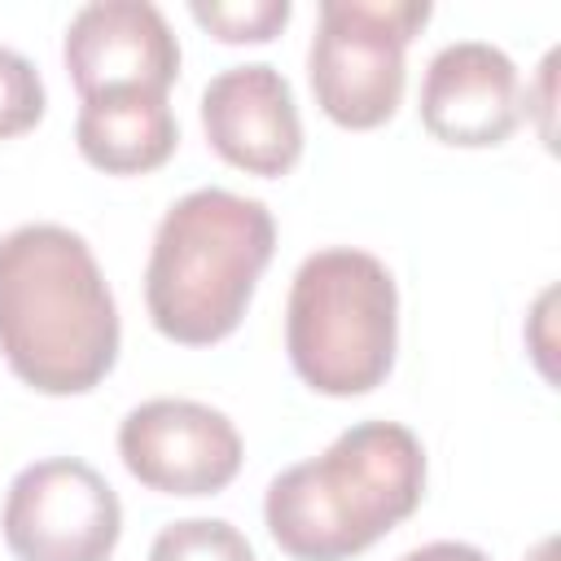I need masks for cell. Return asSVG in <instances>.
<instances>
[{
    "instance_id": "obj_1",
    "label": "cell",
    "mask_w": 561,
    "mask_h": 561,
    "mask_svg": "<svg viewBox=\"0 0 561 561\" xmlns=\"http://www.w3.org/2000/svg\"><path fill=\"white\" fill-rule=\"evenodd\" d=\"M0 351L39 394H83L118 359V307L88 250L61 224L0 237Z\"/></svg>"
},
{
    "instance_id": "obj_2",
    "label": "cell",
    "mask_w": 561,
    "mask_h": 561,
    "mask_svg": "<svg viewBox=\"0 0 561 561\" xmlns=\"http://www.w3.org/2000/svg\"><path fill=\"white\" fill-rule=\"evenodd\" d=\"M425 447L399 421H359L272 478L263 517L294 561H346L416 513Z\"/></svg>"
},
{
    "instance_id": "obj_3",
    "label": "cell",
    "mask_w": 561,
    "mask_h": 561,
    "mask_svg": "<svg viewBox=\"0 0 561 561\" xmlns=\"http://www.w3.org/2000/svg\"><path fill=\"white\" fill-rule=\"evenodd\" d=\"M276 250L272 210L259 197L228 188L184 193L158 224L145 302L162 337L180 346H210L228 337Z\"/></svg>"
},
{
    "instance_id": "obj_4",
    "label": "cell",
    "mask_w": 561,
    "mask_h": 561,
    "mask_svg": "<svg viewBox=\"0 0 561 561\" xmlns=\"http://www.w3.org/2000/svg\"><path fill=\"white\" fill-rule=\"evenodd\" d=\"M399 346V289L368 250L333 245L302 259L285 307V351L294 373L333 399L368 394L386 381Z\"/></svg>"
},
{
    "instance_id": "obj_5",
    "label": "cell",
    "mask_w": 561,
    "mask_h": 561,
    "mask_svg": "<svg viewBox=\"0 0 561 561\" xmlns=\"http://www.w3.org/2000/svg\"><path fill=\"white\" fill-rule=\"evenodd\" d=\"M430 13L425 0H320V26L307 48L316 105L337 127H381L403 101V53Z\"/></svg>"
},
{
    "instance_id": "obj_6",
    "label": "cell",
    "mask_w": 561,
    "mask_h": 561,
    "mask_svg": "<svg viewBox=\"0 0 561 561\" xmlns=\"http://www.w3.org/2000/svg\"><path fill=\"white\" fill-rule=\"evenodd\" d=\"M0 526L18 561H110L123 504L92 465L48 456L9 482Z\"/></svg>"
},
{
    "instance_id": "obj_7",
    "label": "cell",
    "mask_w": 561,
    "mask_h": 561,
    "mask_svg": "<svg viewBox=\"0 0 561 561\" xmlns=\"http://www.w3.org/2000/svg\"><path fill=\"white\" fill-rule=\"evenodd\" d=\"M127 473L162 495H215L241 469L237 425L197 399H149L118 425Z\"/></svg>"
},
{
    "instance_id": "obj_8",
    "label": "cell",
    "mask_w": 561,
    "mask_h": 561,
    "mask_svg": "<svg viewBox=\"0 0 561 561\" xmlns=\"http://www.w3.org/2000/svg\"><path fill=\"white\" fill-rule=\"evenodd\" d=\"M79 96L162 92L180 75V44L149 0H92L83 4L61 44Z\"/></svg>"
},
{
    "instance_id": "obj_9",
    "label": "cell",
    "mask_w": 561,
    "mask_h": 561,
    "mask_svg": "<svg viewBox=\"0 0 561 561\" xmlns=\"http://www.w3.org/2000/svg\"><path fill=\"white\" fill-rule=\"evenodd\" d=\"M202 127L210 149L250 175H285L302 158V118L289 79L267 61L219 70L202 88Z\"/></svg>"
},
{
    "instance_id": "obj_10",
    "label": "cell",
    "mask_w": 561,
    "mask_h": 561,
    "mask_svg": "<svg viewBox=\"0 0 561 561\" xmlns=\"http://www.w3.org/2000/svg\"><path fill=\"white\" fill-rule=\"evenodd\" d=\"M421 123L443 145H504L522 123V79L513 57L482 39L438 48L421 83Z\"/></svg>"
},
{
    "instance_id": "obj_11",
    "label": "cell",
    "mask_w": 561,
    "mask_h": 561,
    "mask_svg": "<svg viewBox=\"0 0 561 561\" xmlns=\"http://www.w3.org/2000/svg\"><path fill=\"white\" fill-rule=\"evenodd\" d=\"M75 140L96 171L140 175L175 153L180 127L162 92H110L79 105Z\"/></svg>"
},
{
    "instance_id": "obj_12",
    "label": "cell",
    "mask_w": 561,
    "mask_h": 561,
    "mask_svg": "<svg viewBox=\"0 0 561 561\" xmlns=\"http://www.w3.org/2000/svg\"><path fill=\"white\" fill-rule=\"evenodd\" d=\"M149 561H259L250 539L224 517H184L158 530Z\"/></svg>"
},
{
    "instance_id": "obj_13",
    "label": "cell",
    "mask_w": 561,
    "mask_h": 561,
    "mask_svg": "<svg viewBox=\"0 0 561 561\" xmlns=\"http://www.w3.org/2000/svg\"><path fill=\"white\" fill-rule=\"evenodd\" d=\"M188 13L224 44H263L289 22V0H193Z\"/></svg>"
},
{
    "instance_id": "obj_14",
    "label": "cell",
    "mask_w": 561,
    "mask_h": 561,
    "mask_svg": "<svg viewBox=\"0 0 561 561\" xmlns=\"http://www.w3.org/2000/svg\"><path fill=\"white\" fill-rule=\"evenodd\" d=\"M44 118V79L18 53L0 44V140L31 131Z\"/></svg>"
},
{
    "instance_id": "obj_15",
    "label": "cell",
    "mask_w": 561,
    "mask_h": 561,
    "mask_svg": "<svg viewBox=\"0 0 561 561\" xmlns=\"http://www.w3.org/2000/svg\"><path fill=\"white\" fill-rule=\"evenodd\" d=\"M399 561H491V557L482 548H473V543H460V539H434V543L412 548Z\"/></svg>"
},
{
    "instance_id": "obj_16",
    "label": "cell",
    "mask_w": 561,
    "mask_h": 561,
    "mask_svg": "<svg viewBox=\"0 0 561 561\" xmlns=\"http://www.w3.org/2000/svg\"><path fill=\"white\" fill-rule=\"evenodd\" d=\"M530 561H552V539H543V543L530 552Z\"/></svg>"
}]
</instances>
